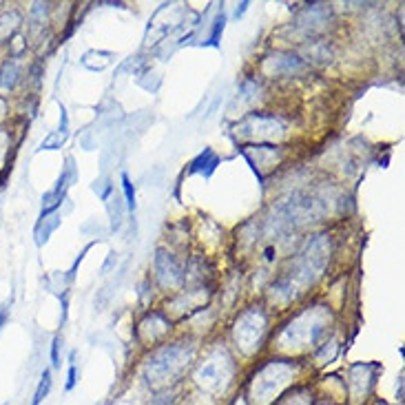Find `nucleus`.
Instances as JSON below:
<instances>
[{
  "mask_svg": "<svg viewBox=\"0 0 405 405\" xmlns=\"http://www.w3.org/2000/svg\"><path fill=\"white\" fill-rule=\"evenodd\" d=\"M169 330H171V323L164 319L160 312H151V315L140 323V335H144V339L151 343L160 341L164 333H169Z\"/></svg>",
  "mask_w": 405,
  "mask_h": 405,
  "instance_id": "9d476101",
  "label": "nucleus"
},
{
  "mask_svg": "<svg viewBox=\"0 0 405 405\" xmlns=\"http://www.w3.org/2000/svg\"><path fill=\"white\" fill-rule=\"evenodd\" d=\"M195 357V348L187 341H177L157 348L155 353L146 359L144 379L151 388H167L171 381H175Z\"/></svg>",
  "mask_w": 405,
  "mask_h": 405,
  "instance_id": "f03ea898",
  "label": "nucleus"
},
{
  "mask_svg": "<svg viewBox=\"0 0 405 405\" xmlns=\"http://www.w3.org/2000/svg\"><path fill=\"white\" fill-rule=\"evenodd\" d=\"M217 155L211 151V149H206L204 153H199V157L197 160H193V164H191V173H204V167H206V175H211V171L217 167Z\"/></svg>",
  "mask_w": 405,
  "mask_h": 405,
  "instance_id": "dca6fc26",
  "label": "nucleus"
},
{
  "mask_svg": "<svg viewBox=\"0 0 405 405\" xmlns=\"http://www.w3.org/2000/svg\"><path fill=\"white\" fill-rule=\"evenodd\" d=\"M312 405H335L330 399H323V401H312Z\"/></svg>",
  "mask_w": 405,
  "mask_h": 405,
  "instance_id": "bb28decb",
  "label": "nucleus"
},
{
  "mask_svg": "<svg viewBox=\"0 0 405 405\" xmlns=\"http://www.w3.org/2000/svg\"><path fill=\"white\" fill-rule=\"evenodd\" d=\"M58 228V215L56 213H49V215H40V222L35 226V244L43 246L49 235Z\"/></svg>",
  "mask_w": 405,
  "mask_h": 405,
  "instance_id": "ddd939ff",
  "label": "nucleus"
},
{
  "mask_svg": "<svg viewBox=\"0 0 405 405\" xmlns=\"http://www.w3.org/2000/svg\"><path fill=\"white\" fill-rule=\"evenodd\" d=\"M304 69H306L304 58H299L297 53H292V51H274L264 60V71L268 73V76L290 78V76L301 73Z\"/></svg>",
  "mask_w": 405,
  "mask_h": 405,
  "instance_id": "0eeeda50",
  "label": "nucleus"
},
{
  "mask_svg": "<svg viewBox=\"0 0 405 405\" xmlns=\"http://www.w3.org/2000/svg\"><path fill=\"white\" fill-rule=\"evenodd\" d=\"M5 142H7V135H5V133H0V157L5 155Z\"/></svg>",
  "mask_w": 405,
  "mask_h": 405,
  "instance_id": "393cba45",
  "label": "nucleus"
},
{
  "mask_svg": "<svg viewBox=\"0 0 405 405\" xmlns=\"http://www.w3.org/2000/svg\"><path fill=\"white\" fill-rule=\"evenodd\" d=\"M268 333V317L260 306H250L237 317L233 326V339L239 353L244 357H253L262 348Z\"/></svg>",
  "mask_w": 405,
  "mask_h": 405,
  "instance_id": "39448f33",
  "label": "nucleus"
},
{
  "mask_svg": "<svg viewBox=\"0 0 405 405\" xmlns=\"http://www.w3.org/2000/svg\"><path fill=\"white\" fill-rule=\"evenodd\" d=\"M328 321L330 310L326 306H312L286 323V328L279 333V345L286 350H304L315 345L326 333Z\"/></svg>",
  "mask_w": 405,
  "mask_h": 405,
  "instance_id": "7ed1b4c3",
  "label": "nucleus"
},
{
  "mask_svg": "<svg viewBox=\"0 0 405 405\" xmlns=\"http://www.w3.org/2000/svg\"><path fill=\"white\" fill-rule=\"evenodd\" d=\"M335 357H337V341H326L319 350H317V355H315V359L319 361V363H330V361H335Z\"/></svg>",
  "mask_w": 405,
  "mask_h": 405,
  "instance_id": "6ab92c4d",
  "label": "nucleus"
},
{
  "mask_svg": "<svg viewBox=\"0 0 405 405\" xmlns=\"http://www.w3.org/2000/svg\"><path fill=\"white\" fill-rule=\"evenodd\" d=\"M396 399H403V379H399V390H396Z\"/></svg>",
  "mask_w": 405,
  "mask_h": 405,
  "instance_id": "a878e982",
  "label": "nucleus"
},
{
  "mask_svg": "<svg viewBox=\"0 0 405 405\" xmlns=\"http://www.w3.org/2000/svg\"><path fill=\"white\" fill-rule=\"evenodd\" d=\"M155 277L162 288H171V290L184 284V270L173 253L164 248L155 253Z\"/></svg>",
  "mask_w": 405,
  "mask_h": 405,
  "instance_id": "423d86ee",
  "label": "nucleus"
},
{
  "mask_svg": "<svg viewBox=\"0 0 405 405\" xmlns=\"http://www.w3.org/2000/svg\"><path fill=\"white\" fill-rule=\"evenodd\" d=\"M328 21H330V9L326 5H310L299 13L294 27L304 35H312V33H319L328 25Z\"/></svg>",
  "mask_w": 405,
  "mask_h": 405,
  "instance_id": "1a4fd4ad",
  "label": "nucleus"
},
{
  "mask_svg": "<svg viewBox=\"0 0 405 405\" xmlns=\"http://www.w3.org/2000/svg\"><path fill=\"white\" fill-rule=\"evenodd\" d=\"M51 385H53L51 370H45L43 377H40L38 388H35V392H33V401H31V405H40V403L47 399V394H49V390H51Z\"/></svg>",
  "mask_w": 405,
  "mask_h": 405,
  "instance_id": "f3484780",
  "label": "nucleus"
},
{
  "mask_svg": "<svg viewBox=\"0 0 405 405\" xmlns=\"http://www.w3.org/2000/svg\"><path fill=\"white\" fill-rule=\"evenodd\" d=\"M242 128L246 135H255L260 140H272L274 135L284 133V124L277 118H270L264 113H253L242 122Z\"/></svg>",
  "mask_w": 405,
  "mask_h": 405,
  "instance_id": "6e6552de",
  "label": "nucleus"
},
{
  "mask_svg": "<svg viewBox=\"0 0 405 405\" xmlns=\"http://www.w3.org/2000/svg\"><path fill=\"white\" fill-rule=\"evenodd\" d=\"M18 25H21V13H18L16 9L5 11L3 16H0V43L11 38L18 29Z\"/></svg>",
  "mask_w": 405,
  "mask_h": 405,
  "instance_id": "4468645a",
  "label": "nucleus"
},
{
  "mask_svg": "<svg viewBox=\"0 0 405 405\" xmlns=\"http://www.w3.org/2000/svg\"><path fill=\"white\" fill-rule=\"evenodd\" d=\"M304 53H306V58L312 62L326 65V62L333 60V49H330V45L323 40H310V45L304 47Z\"/></svg>",
  "mask_w": 405,
  "mask_h": 405,
  "instance_id": "f8f14e48",
  "label": "nucleus"
},
{
  "mask_svg": "<svg viewBox=\"0 0 405 405\" xmlns=\"http://www.w3.org/2000/svg\"><path fill=\"white\" fill-rule=\"evenodd\" d=\"M60 345H62V339L56 337L51 343V365L53 367H60Z\"/></svg>",
  "mask_w": 405,
  "mask_h": 405,
  "instance_id": "4be33fe9",
  "label": "nucleus"
},
{
  "mask_svg": "<svg viewBox=\"0 0 405 405\" xmlns=\"http://www.w3.org/2000/svg\"><path fill=\"white\" fill-rule=\"evenodd\" d=\"M67 142V133L62 131H56V133H51L47 135L43 142H40V151H53V149H62V144Z\"/></svg>",
  "mask_w": 405,
  "mask_h": 405,
  "instance_id": "a211bd4d",
  "label": "nucleus"
},
{
  "mask_svg": "<svg viewBox=\"0 0 405 405\" xmlns=\"http://www.w3.org/2000/svg\"><path fill=\"white\" fill-rule=\"evenodd\" d=\"M299 372V363L290 359H270L260 365L248 383V403L253 405H274L277 399L290 390L294 377Z\"/></svg>",
  "mask_w": 405,
  "mask_h": 405,
  "instance_id": "f257e3e1",
  "label": "nucleus"
},
{
  "mask_svg": "<svg viewBox=\"0 0 405 405\" xmlns=\"http://www.w3.org/2000/svg\"><path fill=\"white\" fill-rule=\"evenodd\" d=\"M315 396H312L310 385H297V388L286 390L274 405H312Z\"/></svg>",
  "mask_w": 405,
  "mask_h": 405,
  "instance_id": "9b49d317",
  "label": "nucleus"
},
{
  "mask_svg": "<svg viewBox=\"0 0 405 405\" xmlns=\"http://www.w3.org/2000/svg\"><path fill=\"white\" fill-rule=\"evenodd\" d=\"M76 383H78V365H76V353H71V357H69V370H67V385H65V390L71 392L73 388H76Z\"/></svg>",
  "mask_w": 405,
  "mask_h": 405,
  "instance_id": "aec40b11",
  "label": "nucleus"
},
{
  "mask_svg": "<svg viewBox=\"0 0 405 405\" xmlns=\"http://www.w3.org/2000/svg\"><path fill=\"white\" fill-rule=\"evenodd\" d=\"M9 315H11V308H9V304H5L3 308H0V333H3L5 323L9 321Z\"/></svg>",
  "mask_w": 405,
  "mask_h": 405,
  "instance_id": "5701e85b",
  "label": "nucleus"
},
{
  "mask_svg": "<svg viewBox=\"0 0 405 405\" xmlns=\"http://www.w3.org/2000/svg\"><path fill=\"white\" fill-rule=\"evenodd\" d=\"M235 379V361L224 348H215L201 359L193 372L195 385L211 396H222Z\"/></svg>",
  "mask_w": 405,
  "mask_h": 405,
  "instance_id": "20e7f679",
  "label": "nucleus"
},
{
  "mask_svg": "<svg viewBox=\"0 0 405 405\" xmlns=\"http://www.w3.org/2000/svg\"><path fill=\"white\" fill-rule=\"evenodd\" d=\"M122 189H124V197H126V209L135 211V189L126 173H122Z\"/></svg>",
  "mask_w": 405,
  "mask_h": 405,
  "instance_id": "412c9836",
  "label": "nucleus"
},
{
  "mask_svg": "<svg viewBox=\"0 0 405 405\" xmlns=\"http://www.w3.org/2000/svg\"><path fill=\"white\" fill-rule=\"evenodd\" d=\"M231 405H250V403H248V399H246V396H237V399H233V401H231Z\"/></svg>",
  "mask_w": 405,
  "mask_h": 405,
  "instance_id": "b1692460",
  "label": "nucleus"
},
{
  "mask_svg": "<svg viewBox=\"0 0 405 405\" xmlns=\"http://www.w3.org/2000/svg\"><path fill=\"white\" fill-rule=\"evenodd\" d=\"M18 76H21V65H18L13 58L7 60L0 69V87L3 89H13L16 82H18Z\"/></svg>",
  "mask_w": 405,
  "mask_h": 405,
  "instance_id": "2eb2a0df",
  "label": "nucleus"
}]
</instances>
